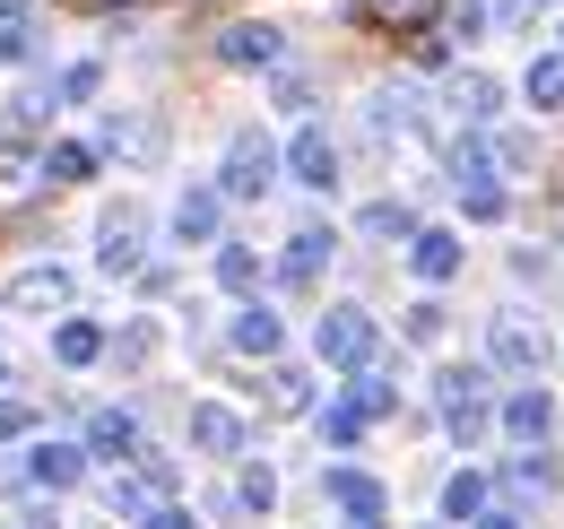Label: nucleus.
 Here are the masks:
<instances>
[{"label":"nucleus","instance_id":"1","mask_svg":"<svg viewBox=\"0 0 564 529\" xmlns=\"http://www.w3.org/2000/svg\"><path fill=\"white\" fill-rule=\"evenodd\" d=\"M313 347H322V365H330V374H365V365L382 356V331H373V313H365V304H330V313H322V331H313Z\"/></svg>","mask_w":564,"mask_h":529},{"label":"nucleus","instance_id":"2","mask_svg":"<svg viewBox=\"0 0 564 529\" xmlns=\"http://www.w3.org/2000/svg\"><path fill=\"white\" fill-rule=\"evenodd\" d=\"M279 183V148L261 131H235L226 139V165H217V199H261Z\"/></svg>","mask_w":564,"mask_h":529},{"label":"nucleus","instance_id":"3","mask_svg":"<svg viewBox=\"0 0 564 529\" xmlns=\"http://www.w3.org/2000/svg\"><path fill=\"white\" fill-rule=\"evenodd\" d=\"M434 408H443V434H452V443H478V434L495 425L487 382H478L469 365H443V382H434Z\"/></svg>","mask_w":564,"mask_h":529},{"label":"nucleus","instance_id":"4","mask_svg":"<svg viewBox=\"0 0 564 529\" xmlns=\"http://www.w3.org/2000/svg\"><path fill=\"white\" fill-rule=\"evenodd\" d=\"M44 192H53V156H44V148H26V139H9V148H0V217L35 208Z\"/></svg>","mask_w":564,"mask_h":529},{"label":"nucleus","instance_id":"5","mask_svg":"<svg viewBox=\"0 0 564 529\" xmlns=\"http://www.w3.org/2000/svg\"><path fill=\"white\" fill-rule=\"evenodd\" d=\"M96 269H105V278H140L148 269V217L140 208H113V217L96 226Z\"/></svg>","mask_w":564,"mask_h":529},{"label":"nucleus","instance_id":"6","mask_svg":"<svg viewBox=\"0 0 564 529\" xmlns=\"http://www.w3.org/2000/svg\"><path fill=\"white\" fill-rule=\"evenodd\" d=\"M487 356L503 365V374H539V365H547V331H539L530 313H495L487 322Z\"/></svg>","mask_w":564,"mask_h":529},{"label":"nucleus","instance_id":"7","mask_svg":"<svg viewBox=\"0 0 564 529\" xmlns=\"http://www.w3.org/2000/svg\"><path fill=\"white\" fill-rule=\"evenodd\" d=\"M62 304H70V269L62 261H35V269L9 278V313H18V322H53Z\"/></svg>","mask_w":564,"mask_h":529},{"label":"nucleus","instance_id":"8","mask_svg":"<svg viewBox=\"0 0 564 529\" xmlns=\"http://www.w3.org/2000/svg\"><path fill=\"white\" fill-rule=\"evenodd\" d=\"M286 35L270 26V18H235V26H217V62L226 69H279Z\"/></svg>","mask_w":564,"mask_h":529},{"label":"nucleus","instance_id":"9","mask_svg":"<svg viewBox=\"0 0 564 529\" xmlns=\"http://www.w3.org/2000/svg\"><path fill=\"white\" fill-rule=\"evenodd\" d=\"M174 244H200V252L226 244V199H217V183H183V199H174Z\"/></svg>","mask_w":564,"mask_h":529},{"label":"nucleus","instance_id":"10","mask_svg":"<svg viewBox=\"0 0 564 529\" xmlns=\"http://www.w3.org/2000/svg\"><path fill=\"white\" fill-rule=\"evenodd\" d=\"M279 165L304 183V192H339V148H330V131H295Z\"/></svg>","mask_w":564,"mask_h":529},{"label":"nucleus","instance_id":"11","mask_svg":"<svg viewBox=\"0 0 564 529\" xmlns=\"http://www.w3.org/2000/svg\"><path fill=\"white\" fill-rule=\"evenodd\" d=\"M192 443H200L209 461H243V443H252V425H243V417H235L226 399H200V408H192Z\"/></svg>","mask_w":564,"mask_h":529},{"label":"nucleus","instance_id":"12","mask_svg":"<svg viewBox=\"0 0 564 529\" xmlns=\"http://www.w3.org/2000/svg\"><path fill=\"white\" fill-rule=\"evenodd\" d=\"M495 425H503V434H512L521 452H539V443H547V425H556V399H547V382H530V391H512V399H503V417H495Z\"/></svg>","mask_w":564,"mask_h":529},{"label":"nucleus","instance_id":"13","mask_svg":"<svg viewBox=\"0 0 564 529\" xmlns=\"http://www.w3.org/2000/svg\"><path fill=\"white\" fill-rule=\"evenodd\" d=\"M409 269H417V287H443V278H460V235H443V226H417V235H409Z\"/></svg>","mask_w":564,"mask_h":529},{"label":"nucleus","instance_id":"14","mask_svg":"<svg viewBox=\"0 0 564 529\" xmlns=\"http://www.w3.org/2000/svg\"><path fill=\"white\" fill-rule=\"evenodd\" d=\"M226 347H235L243 365H270V356H279V347H286L279 313H270V304H252V313H235V331H226Z\"/></svg>","mask_w":564,"mask_h":529},{"label":"nucleus","instance_id":"15","mask_svg":"<svg viewBox=\"0 0 564 529\" xmlns=\"http://www.w3.org/2000/svg\"><path fill=\"white\" fill-rule=\"evenodd\" d=\"M556 495V468H547V452H521V461L503 468V504L512 512H530V504H547Z\"/></svg>","mask_w":564,"mask_h":529},{"label":"nucleus","instance_id":"16","mask_svg":"<svg viewBox=\"0 0 564 529\" xmlns=\"http://www.w3.org/2000/svg\"><path fill=\"white\" fill-rule=\"evenodd\" d=\"M330 252H339V244H330V226H304V235H295V244H286V261H279V278H286V287H313V278H322V269H330Z\"/></svg>","mask_w":564,"mask_h":529},{"label":"nucleus","instance_id":"17","mask_svg":"<svg viewBox=\"0 0 564 529\" xmlns=\"http://www.w3.org/2000/svg\"><path fill=\"white\" fill-rule=\"evenodd\" d=\"M330 504H339L348 521H382V486H373L365 468H330Z\"/></svg>","mask_w":564,"mask_h":529},{"label":"nucleus","instance_id":"18","mask_svg":"<svg viewBox=\"0 0 564 529\" xmlns=\"http://www.w3.org/2000/svg\"><path fill=\"white\" fill-rule=\"evenodd\" d=\"M521 96H530V114H564V53H539L521 69Z\"/></svg>","mask_w":564,"mask_h":529},{"label":"nucleus","instance_id":"19","mask_svg":"<svg viewBox=\"0 0 564 529\" xmlns=\"http://www.w3.org/2000/svg\"><path fill=\"white\" fill-rule=\"evenodd\" d=\"M78 468H87V452H78V443H35V461H26V477L62 495V486H78Z\"/></svg>","mask_w":564,"mask_h":529},{"label":"nucleus","instance_id":"20","mask_svg":"<svg viewBox=\"0 0 564 529\" xmlns=\"http://www.w3.org/2000/svg\"><path fill=\"white\" fill-rule=\"evenodd\" d=\"M87 452H140V417L96 408V417H87Z\"/></svg>","mask_w":564,"mask_h":529},{"label":"nucleus","instance_id":"21","mask_svg":"<svg viewBox=\"0 0 564 529\" xmlns=\"http://www.w3.org/2000/svg\"><path fill=\"white\" fill-rule=\"evenodd\" d=\"M35 35H44V26H35V9H26V0H0V62H26V53H35Z\"/></svg>","mask_w":564,"mask_h":529},{"label":"nucleus","instance_id":"22","mask_svg":"<svg viewBox=\"0 0 564 529\" xmlns=\"http://www.w3.org/2000/svg\"><path fill=\"white\" fill-rule=\"evenodd\" d=\"M105 338L113 331H96V322H62V331H53V356H62V365H105Z\"/></svg>","mask_w":564,"mask_h":529},{"label":"nucleus","instance_id":"23","mask_svg":"<svg viewBox=\"0 0 564 529\" xmlns=\"http://www.w3.org/2000/svg\"><path fill=\"white\" fill-rule=\"evenodd\" d=\"M452 105H460L469 122H495V114H503V87H495L487 69H469V78H452Z\"/></svg>","mask_w":564,"mask_h":529},{"label":"nucleus","instance_id":"24","mask_svg":"<svg viewBox=\"0 0 564 529\" xmlns=\"http://www.w3.org/2000/svg\"><path fill=\"white\" fill-rule=\"evenodd\" d=\"M365 235H382V244H409V235H417V208H409V199H373V208H365Z\"/></svg>","mask_w":564,"mask_h":529},{"label":"nucleus","instance_id":"25","mask_svg":"<svg viewBox=\"0 0 564 529\" xmlns=\"http://www.w3.org/2000/svg\"><path fill=\"white\" fill-rule=\"evenodd\" d=\"M487 477H478V468H460V477H452V486H443V512H452V521H478V512H487Z\"/></svg>","mask_w":564,"mask_h":529},{"label":"nucleus","instance_id":"26","mask_svg":"<svg viewBox=\"0 0 564 529\" xmlns=\"http://www.w3.org/2000/svg\"><path fill=\"white\" fill-rule=\"evenodd\" d=\"M452 183H460V192L495 183V156H487V139H452Z\"/></svg>","mask_w":564,"mask_h":529},{"label":"nucleus","instance_id":"27","mask_svg":"<svg viewBox=\"0 0 564 529\" xmlns=\"http://www.w3.org/2000/svg\"><path fill=\"white\" fill-rule=\"evenodd\" d=\"M313 425H322V443H330V452H348L356 434H365V408H356V399H330Z\"/></svg>","mask_w":564,"mask_h":529},{"label":"nucleus","instance_id":"28","mask_svg":"<svg viewBox=\"0 0 564 529\" xmlns=\"http://www.w3.org/2000/svg\"><path fill=\"white\" fill-rule=\"evenodd\" d=\"M44 156H53V183H87V174H96V148H87V139H53Z\"/></svg>","mask_w":564,"mask_h":529},{"label":"nucleus","instance_id":"29","mask_svg":"<svg viewBox=\"0 0 564 529\" xmlns=\"http://www.w3.org/2000/svg\"><path fill=\"white\" fill-rule=\"evenodd\" d=\"M252 278H261V252H252V244H217V287H235V295H243Z\"/></svg>","mask_w":564,"mask_h":529},{"label":"nucleus","instance_id":"30","mask_svg":"<svg viewBox=\"0 0 564 529\" xmlns=\"http://www.w3.org/2000/svg\"><path fill=\"white\" fill-rule=\"evenodd\" d=\"M495 18H487V0H452V26H443V44H469L478 53V35H487Z\"/></svg>","mask_w":564,"mask_h":529},{"label":"nucleus","instance_id":"31","mask_svg":"<svg viewBox=\"0 0 564 529\" xmlns=\"http://www.w3.org/2000/svg\"><path fill=\"white\" fill-rule=\"evenodd\" d=\"M105 356H122V365H148V356H156V322H122V331L105 338Z\"/></svg>","mask_w":564,"mask_h":529},{"label":"nucleus","instance_id":"32","mask_svg":"<svg viewBox=\"0 0 564 529\" xmlns=\"http://www.w3.org/2000/svg\"><path fill=\"white\" fill-rule=\"evenodd\" d=\"M270 408H286V417L313 408V374H304V365H279V374H270Z\"/></svg>","mask_w":564,"mask_h":529},{"label":"nucleus","instance_id":"33","mask_svg":"<svg viewBox=\"0 0 564 529\" xmlns=\"http://www.w3.org/2000/svg\"><path fill=\"white\" fill-rule=\"evenodd\" d=\"M443 0H365V18H382V26H425Z\"/></svg>","mask_w":564,"mask_h":529},{"label":"nucleus","instance_id":"34","mask_svg":"<svg viewBox=\"0 0 564 529\" xmlns=\"http://www.w3.org/2000/svg\"><path fill=\"white\" fill-rule=\"evenodd\" d=\"M235 504H243V512H270V504H279V477H270V468H243V477H235Z\"/></svg>","mask_w":564,"mask_h":529},{"label":"nucleus","instance_id":"35","mask_svg":"<svg viewBox=\"0 0 564 529\" xmlns=\"http://www.w3.org/2000/svg\"><path fill=\"white\" fill-rule=\"evenodd\" d=\"M270 96H279L286 114H313V69H279V78H270Z\"/></svg>","mask_w":564,"mask_h":529},{"label":"nucleus","instance_id":"36","mask_svg":"<svg viewBox=\"0 0 564 529\" xmlns=\"http://www.w3.org/2000/svg\"><path fill=\"white\" fill-rule=\"evenodd\" d=\"M495 156H503V174H530V165H539V148H530V139L521 131H503V139H487Z\"/></svg>","mask_w":564,"mask_h":529},{"label":"nucleus","instance_id":"37","mask_svg":"<svg viewBox=\"0 0 564 529\" xmlns=\"http://www.w3.org/2000/svg\"><path fill=\"white\" fill-rule=\"evenodd\" d=\"M460 208L487 226V217H503V183H478V192H460Z\"/></svg>","mask_w":564,"mask_h":529},{"label":"nucleus","instance_id":"38","mask_svg":"<svg viewBox=\"0 0 564 529\" xmlns=\"http://www.w3.org/2000/svg\"><path fill=\"white\" fill-rule=\"evenodd\" d=\"M539 9H556V0H487L495 26H521V18H539Z\"/></svg>","mask_w":564,"mask_h":529},{"label":"nucleus","instance_id":"39","mask_svg":"<svg viewBox=\"0 0 564 529\" xmlns=\"http://www.w3.org/2000/svg\"><path fill=\"white\" fill-rule=\"evenodd\" d=\"M96 78H105V69H96V62H78L70 78H62V96H70V105H87V96H96Z\"/></svg>","mask_w":564,"mask_h":529},{"label":"nucleus","instance_id":"40","mask_svg":"<svg viewBox=\"0 0 564 529\" xmlns=\"http://www.w3.org/2000/svg\"><path fill=\"white\" fill-rule=\"evenodd\" d=\"M26 425H35V408H18V399H0V443H18Z\"/></svg>","mask_w":564,"mask_h":529},{"label":"nucleus","instance_id":"41","mask_svg":"<svg viewBox=\"0 0 564 529\" xmlns=\"http://www.w3.org/2000/svg\"><path fill=\"white\" fill-rule=\"evenodd\" d=\"M148 529H192V512H183V504H156V512H148Z\"/></svg>","mask_w":564,"mask_h":529},{"label":"nucleus","instance_id":"42","mask_svg":"<svg viewBox=\"0 0 564 529\" xmlns=\"http://www.w3.org/2000/svg\"><path fill=\"white\" fill-rule=\"evenodd\" d=\"M478 529H521V521H503V512H478Z\"/></svg>","mask_w":564,"mask_h":529},{"label":"nucleus","instance_id":"43","mask_svg":"<svg viewBox=\"0 0 564 529\" xmlns=\"http://www.w3.org/2000/svg\"><path fill=\"white\" fill-rule=\"evenodd\" d=\"M78 9H131V0H78Z\"/></svg>","mask_w":564,"mask_h":529},{"label":"nucleus","instance_id":"44","mask_svg":"<svg viewBox=\"0 0 564 529\" xmlns=\"http://www.w3.org/2000/svg\"><path fill=\"white\" fill-rule=\"evenodd\" d=\"M0 382H9V365H0Z\"/></svg>","mask_w":564,"mask_h":529},{"label":"nucleus","instance_id":"45","mask_svg":"<svg viewBox=\"0 0 564 529\" xmlns=\"http://www.w3.org/2000/svg\"><path fill=\"white\" fill-rule=\"evenodd\" d=\"M556 244H564V226H556Z\"/></svg>","mask_w":564,"mask_h":529}]
</instances>
